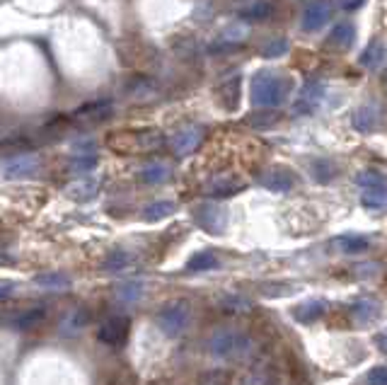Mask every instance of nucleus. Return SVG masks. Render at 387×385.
Listing matches in <instances>:
<instances>
[{"instance_id":"obj_32","label":"nucleus","mask_w":387,"mask_h":385,"mask_svg":"<svg viewBox=\"0 0 387 385\" xmlns=\"http://www.w3.org/2000/svg\"><path fill=\"white\" fill-rule=\"evenodd\" d=\"M368 385H387V366H378L368 373Z\"/></svg>"},{"instance_id":"obj_17","label":"nucleus","mask_w":387,"mask_h":385,"mask_svg":"<svg viewBox=\"0 0 387 385\" xmlns=\"http://www.w3.org/2000/svg\"><path fill=\"white\" fill-rule=\"evenodd\" d=\"M175 209L177 206L172 204V201H155V204H150L143 209V221H148V223L162 221V219H167V216L175 214Z\"/></svg>"},{"instance_id":"obj_22","label":"nucleus","mask_w":387,"mask_h":385,"mask_svg":"<svg viewBox=\"0 0 387 385\" xmlns=\"http://www.w3.org/2000/svg\"><path fill=\"white\" fill-rule=\"evenodd\" d=\"M337 247L346 255H356V252H363L368 250V240L361 235H341L337 240Z\"/></svg>"},{"instance_id":"obj_31","label":"nucleus","mask_w":387,"mask_h":385,"mask_svg":"<svg viewBox=\"0 0 387 385\" xmlns=\"http://www.w3.org/2000/svg\"><path fill=\"white\" fill-rule=\"evenodd\" d=\"M95 165H97V155L95 153L93 155H83V158H78L73 163V170L75 172H90Z\"/></svg>"},{"instance_id":"obj_29","label":"nucleus","mask_w":387,"mask_h":385,"mask_svg":"<svg viewBox=\"0 0 387 385\" xmlns=\"http://www.w3.org/2000/svg\"><path fill=\"white\" fill-rule=\"evenodd\" d=\"M44 320V311H32V313H27V315H22L19 317L17 322H15V327H17V330H32L34 325H39V322Z\"/></svg>"},{"instance_id":"obj_20","label":"nucleus","mask_w":387,"mask_h":385,"mask_svg":"<svg viewBox=\"0 0 387 385\" xmlns=\"http://www.w3.org/2000/svg\"><path fill=\"white\" fill-rule=\"evenodd\" d=\"M383 58H385V49H383V44L373 42V44H368V49H365L363 54H361L358 63H361V65H365V68H380V63H383Z\"/></svg>"},{"instance_id":"obj_12","label":"nucleus","mask_w":387,"mask_h":385,"mask_svg":"<svg viewBox=\"0 0 387 385\" xmlns=\"http://www.w3.org/2000/svg\"><path fill=\"white\" fill-rule=\"evenodd\" d=\"M380 315V306L370 298H363V301L354 303L351 306V317H354L356 325H370L373 320H378Z\"/></svg>"},{"instance_id":"obj_13","label":"nucleus","mask_w":387,"mask_h":385,"mask_svg":"<svg viewBox=\"0 0 387 385\" xmlns=\"http://www.w3.org/2000/svg\"><path fill=\"white\" fill-rule=\"evenodd\" d=\"M354 37H356L354 24H351V22H341V24H337V27H334V32L329 34L327 47L329 49H337V52H344V49H349L351 44H354Z\"/></svg>"},{"instance_id":"obj_8","label":"nucleus","mask_w":387,"mask_h":385,"mask_svg":"<svg viewBox=\"0 0 387 385\" xmlns=\"http://www.w3.org/2000/svg\"><path fill=\"white\" fill-rule=\"evenodd\" d=\"M196 223L203 228V230L218 235V233H223V228H226L228 214L221 209V206H201V209L196 211Z\"/></svg>"},{"instance_id":"obj_26","label":"nucleus","mask_w":387,"mask_h":385,"mask_svg":"<svg viewBox=\"0 0 387 385\" xmlns=\"http://www.w3.org/2000/svg\"><path fill=\"white\" fill-rule=\"evenodd\" d=\"M198 385H230V373L223 368H213L198 376Z\"/></svg>"},{"instance_id":"obj_18","label":"nucleus","mask_w":387,"mask_h":385,"mask_svg":"<svg viewBox=\"0 0 387 385\" xmlns=\"http://www.w3.org/2000/svg\"><path fill=\"white\" fill-rule=\"evenodd\" d=\"M141 180L148 182V184H162V182L170 180V167L162 163L145 165L143 170H141Z\"/></svg>"},{"instance_id":"obj_21","label":"nucleus","mask_w":387,"mask_h":385,"mask_svg":"<svg viewBox=\"0 0 387 385\" xmlns=\"http://www.w3.org/2000/svg\"><path fill=\"white\" fill-rule=\"evenodd\" d=\"M361 201H363L365 209H385L387 206V187H380V189H363Z\"/></svg>"},{"instance_id":"obj_27","label":"nucleus","mask_w":387,"mask_h":385,"mask_svg":"<svg viewBox=\"0 0 387 385\" xmlns=\"http://www.w3.org/2000/svg\"><path fill=\"white\" fill-rule=\"evenodd\" d=\"M356 182H358L363 189H380V187H387V177H383L380 172H361V175L356 177Z\"/></svg>"},{"instance_id":"obj_5","label":"nucleus","mask_w":387,"mask_h":385,"mask_svg":"<svg viewBox=\"0 0 387 385\" xmlns=\"http://www.w3.org/2000/svg\"><path fill=\"white\" fill-rule=\"evenodd\" d=\"M332 17V0H313L303 13V29L305 32H317Z\"/></svg>"},{"instance_id":"obj_23","label":"nucleus","mask_w":387,"mask_h":385,"mask_svg":"<svg viewBox=\"0 0 387 385\" xmlns=\"http://www.w3.org/2000/svg\"><path fill=\"white\" fill-rule=\"evenodd\" d=\"M141 296H143V283L141 281H126V283H121L119 291H116V298H119L121 303H136Z\"/></svg>"},{"instance_id":"obj_28","label":"nucleus","mask_w":387,"mask_h":385,"mask_svg":"<svg viewBox=\"0 0 387 385\" xmlns=\"http://www.w3.org/2000/svg\"><path fill=\"white\" fill-rule=\"evenodd\" d=\"M75 187H78V189H70L68 194L78 201H88L97 194V182H78Z\"/></svg>"},{"instance_id":"obj_30","label":"nucleus","mask_w":387,"mask_h":385,"mask_svg":"<svg viewBox=\"0 0 387 385\" xmlns=\"http://www.w3.org/2000/svg\"><path fill=\"white\" fill-rule=\"evenodd\" d=\"M286 49H288L286 39H276L274 44H267V47H264V56H269V58H276V56H281Z\"/></svg>"},{"instance_id":"obj_2","label":"nucleus","mask_w":387,"mask_h":385,"mask_svg":"<svg viewBox=\"0 0 387 385\" xmlns=\"http://www.w3.org/2000/svg\"><path fill=\"white\" fill-rule=\"evenodd\" d=\"M208 349H211L213 356L226 359V361H242V359H249L254 354V342L247 337L244 332L237 330H218L208 342Z\"/></svg>"},{"instance_id":"obj_6","label":"nucleus","mask_w":387,"mask_h":385,"mask_svg":"<svg viewBox=\"0 0 387 385\" xmlns=\"http://www.w3.org/2000/svg\"><path fill=\"white\" fill-rule=\"evenodd\" d=\"M39 167V158L32 153L27 155H15V158H8L0 163V172H3L5 177H13V180H17V177H29L34 175Z\"/></svg>"},{"instance_id":"obj_1","label":"nucleus","mask_w":387,"mask_h":385,"mask_svg":"<svg viewBox=\"0 0 387 385\" xmlns=\"http://www.w3.org/2000/svg\"><path fill=\"white\" fill-rule=\"evenodd\" d=\"M288 80L276 75L274 70H262L252 80V104L257 109H274L286 100Z\"/></svg>"},{"instance_id":"obj_4","label":"nucleus","mask_w":387,"mask_h":385,"mask_svg":"<svg viewBox=\"0 0 387 385\" xmlns=\"http://www.w3.org/2000/svg\"><path fill=\"white\" fill-rule=\"evenodd\" d=\"M129 330H131L129 317L114 315V317H109V320L102 322L100 334H97V337H100V342L109 344V347H119V344L126 342V337H129Z\"/></svg>"},{"instance_id":"obj_35","label":"nucleus","mask_w":387,"mask_h":385,"mask_svg":"<svg viewBox=\"0 0 387 385\" xmlns=\"http://www.w3.org/2000/svg\"><path fill=\"white\" fill-rule=\"evenodd\" d=\"M375 342H378V347L387 354V332H385V334H380V337L375 339Z\"/></svg>"},{"instance_id":"obj_16","label":"nucleus","mask_w":387,"mask_h":385,"mask_svg":"<svg viewBox=\"0 0 387 385\" xmlns=\"http://www.w3.org/2000/svg\"><path fill=\"white\" fill-rule=\"evenodd\" d=\"M216 267H218V257L213 255L211 250L196 252V255L187 262V272H208V269H216Z\"/></svg>"},{"instance_id":"obj_3","label":"nucleus","mask_w":387,"mask_h":385,"mask_svg":"<svg viewBox=\"0 0 387 385\" xmlns=\"http://www.w3.org/2000/svg\"><path fill=\"white\" fill-rule=\"evenodd\" d=\"M157 325L167 337H177L189 325V306L184 301H172L157 313Z\"/></svg>"},{"instance_id":"obj_11","label":"nucleus","mask_w":387,"mask_h":385,"mask_svg":"<svg viewBox=\"0 0 387 385\" xmlns=\"http://www.w3.org/2000/svg\"><path fill=\"white\" fill-rule=\"evenodd\" d=\"M85 325H88V313L80 311V308H75V311H70L68 315L61 320L58 332H61V337L73 339V337H78V334L85 330Z\"/></svg>"},{"instance_id":"obj_10","label":"nucleus","mask_w":387,"mask_h":385,"mask_svg":"<svg viewBox=\"0 0 387 385\" xmlns=\"http://www.w3.org/2000/svg\"><path fill=\"white\" fill-rule=\"evenodd\" d=\"M259 182L271 191H288L293 187V175L288 170H281V167H271L259 177Z\"/></svg>"},{"instance_id":"obj_15","label":"nucleus","mask_w":387,"mask_h":385,"mask_svg":"<svg viewBox=\"0 0 387 385\" xmlns=\"http://www.w3.org/2000/svg\"><path fill=\"white\" fill-rule=\"evenodd\" d=\"M324 308H327V303L324 301H308V303H303V306L295 308L293 317L298 322H315L317 317L324 315Z\"/></svg>"},{"instance_id":"obj_7","label":"nucleus","mask_w":387,"mask_h":385,"mask_svg":"<svg viewBox=\"0 0 387 385\" xmlns=\"http://www.w3.org/2000/svg\"><path fill=\"white\" fill-rule=\"evenodd\" d=\"M324 95V85L319 80H308L300 90V97L295 102V114H313L317 109L319 100Z\"/></svg>"},{"instance_id":"obj_9","label":"nucleus","mask_w":387,"mask_h":385,"mask_svg":"<svg viewBox=\"0 0 387 385\" xmlns=\"http://www.w3.org/2000/svg\"><path fill=\"white\" fill-rule=\"evenodd\" d=\"M201 141H203V131L198 129V126H189V129H182L180 134L175 136L172 148H175L177 155H189L201 146Z\"/></svg>"},{"instance_id":"obj_24","label":"nucleus","mask_w":387,"mask_h":385,"mask_svg":"<svg viewBox=\"0 0 387 385\" xmlns=\"http://www.w3.org/2000/svg\"><path fill=\"white\" fill-rule=\"evenodd\" d=\"M240 189H242L240 182H235V180H218V182H213V184L208 187V194H211V196H230V194H235V191H240Z\"/></svg>"},{"instance_id":"obj_14","label":"nucleus","mask_w":387,"mask_h":385,"mask_svg":"<svg viewBox=\"0 0 387 385\" xmlns=\"http://www.w3.org/2000/svg\"><path fill=\"white\" fill-rule=\"evenodd\" d=\"M34 283L44 291H65L70 288V276H65L63 272H47L34 278Z\"/></svg>"},{"instance_id":"obj_19","label":"nucleus","mask_w":387,"mask_h":385,"mask_svg":"<svg viewBox=\"0 0 387 385\" xmlns=\"http://www.w3.org/2000/svg\"><path fill=\"white\" fill-rule=\"evenodd\" d=\"M375 124H378V111H375V107H358L354 114V126L358 131H373Z\"/></svg>"},{"instance_id":"obj_25","label":"nucleus","mask_w":387,"mask_h":385,"mask_svg":"<svg viewBox=\"0 0 387 385\" xmlns=\"http://www.w3.org/2000/svg\"><path fill=\"white\" fill-rule=\"evenodd\" d=\"M129 265H131V257H129V252H124V250L109 252V257L104 260L106 272H121V269H126Z\"/></svg>"},{"instance_id":"obj_34","label":"nucleus","mask_w":387,"mask_h":385,"mask_svg":"<svg viewBox=\"0 0 387 385\" xmlns=\"http://www.w3.org/2000/svg\"><path fill=\"white\" fill-rule=\"evenodd\" d=\"M13 288H15V283H0V301H5V298L13 293Z\"/></svg>"},{"instance_id":"obj_33","label":"nucleus","mask_w":387,"mask_h":385,"mask_svg":"<svg viewBox=\"0 0 387 385\" xmlns=\"http://www.w3.org/2000/svg\"><path fill=\"white\" fill-rule=\"evenodd\" d=\"M363 3H365V0H339L341 10H349V13H351V10H358Z\"/></svg>"}]
</instances>
